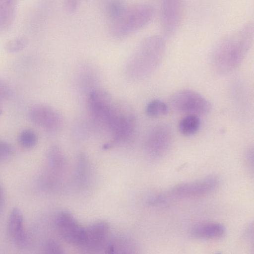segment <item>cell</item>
<instances>
[{
    "label": "cell",
    "instance_id": "obj_1",
    "mask_svg": "<svg viewBox=\"0 0 254 254\" xmlns=\"http://www.w3.org/2000/svg\"><path fill=\"white\" fill-rule=\"evenodd\" d=\"M254 39V24L249 22L219 41L210 58L213 71L220 76L227 75L239 66L251 49Z\"/></svg>",
    "mask_w": 254,
    "mask_h": 254
},
{
    "label": "cell",
    "instance_id": "obj_2",
    "mask_svg": "<svg viewBox=\"0 0 254 254\" xmlns=\"http://www.w3.org/2000/svg\"><path fill=\"white\" fill-rule=\"evenodd\" d=\"M166 44L158 35L148 36L138 45L127 62L126 76L134 80L143 79L158 67L164 57Z\"/></svg>",
    "mask_w": 254,
    "mask_h": 254
},
{
    "label": "cell",
    "instance_id": "obj_3",
    "mask_svg": "<svg viewBox=\"0 0 254 254\" xmlns=\"http://www.w3.org/2000/svg\"><path fill=\"white\" fill-rule=\"evenodd\" d=\"M151 4L140 3L126 6L116 17L111 20L110 32L118 38L126 37L146 26L154 14Z\"/></svg>",
    "mask_w": 254,
    "mask_h": 254
},
{
    "label": "cell",
    "instance_id": "obj_4",
    "mask_svg": "<svg viewBox=\"0 0 254 254\" xmlns=\"http://www.w3.org/2000/svg\"><path fill=\"white\" fill-rule=\"evenodd\" d=\"M219 184L216 176L178 184L152 198L149 203L158 205L175 200L191 199L205 196L215 190Z\"/></svg>",
    "mask_w": 254,
    "mask_h": 254
},
{
    "label": "cell",
    "instance_id": "obj_5",
    "mask_svg": "<svg viewBox=\"0 0 254 254\" xmlns=\"http://www.w3.org/2000/svg\"><path fill=\"white\" fill-rule=\"evenodd\" d=\"M136 125V119L131 111L115 105L105 128L111 133L112 139L105 148L128 140L135 133Z\"/></svg>",
    "mask_w": 254,
    "mask_h": 254
},
{
    "label": "cell",
    "instance_id": "obj_6",
    "mask_svg": "<svg viewBox=\"0 0 254 254\" xmlns=\"http://www.w3.org/2000/svg\"><path fill=\"white\" fill-rule=\"evenodd\" d=\"M170 103L175 110L188 115H205L212 108L209 101L200 93L190 89L176 92L171 97Z\"/></svg>",
    "mask_w": 254,
    "mask_h": 254
},
{
    "label": "cell",
    "instance_id": "obj_7",
    "mask_svg": "<svg viewBox=\"0 0 254 254\" xmlns=\"http://www.w3.org/2000/svg\"><path fill=\"white\" fill-rule=\"evenodd\" d=\"M173 139L171 127L166 123H159L148 130L145 139V150L149 157L159 159L169 150Z\"/></svg>",
    "mask_w": 254,
    "mask_h": 254
},
{
    "label": "cell",
    "instance_id": "obj_8",
    "mask_svg": "<svg viewBox=\"0 0 254 254\" xmlns=\"http://www.w3.org/2000/svg\"><path fill=\"white\" fill-rule=\"evenodd\" d=\"M88 106L93 121L105 128L115 106L109 94L102 89H92L88 94Z\"/></svg>",
    "mask_w": 254,
    "mask_h": 254
},
{
    "label": "cell",
    "instance_id": "obj_9",
    "mask_svg": "<svg viewBox=\"0 0 254 254\" xmlns=\"http://www.w3.org/2000/svg\"><path fill=\"white\" fill-rule=\"evenodd\" d=\"M56 226L58 233L65 242L82 248L85 238V228L69 212L62 211L58 213L56 218Z\"/></svg>",
    "mask_w": 254,
    "mask_h": 254
},
{
    "label": "cell",
    "instance_id": "obj_10",
    "mask_svg": "<svg viewBox=\"0 0 254 254\" xmlns=\"http://www.w3.org/2000/svg\"><path fill=\"white\" fill-rule=\"evenodd\" d=\"M29 118L33 124L50 132L60 130L63 125L61 115L52 107L44 104L33 106L29 112Z\"/></svg>",
    "mask_w": 254,
    "mask_h": 254
},
{
    "label": "cell",
    "instance_id": "obj_11",
    "mask_svg": "<svg viewBox=\"0 0 254 254\" xmlns=\"http://www.w3.org/2000/svg\"><path fill=\"white\" fill-rule=\"evenodd\" d=\"M161 21L163 31L167 37L174 34L181 23L183 0H161Z\"/></svg>",
    "mask_w": 254,
    "mask_h": 254
},
{
    "label": "cell",
    "instance_id": "obj_12",
    "mask_svg": "<svg viewBox=\"0 0 254 254\" xmlns=\"http://www.w3.org/2000/svg\"><path fill=\"white\" fill-rule=\"evenodd\" d=\"M109 229V223L104 220L97 221L85 228V238L82 248L88 250H96L103 247Z\"/></svg>",
    "mask_w": 254,
    "mask_h": 254
},
{
    "label": "cell",
    "instance_id": "obj_13",
    "mask_svg": "<svg viewBox=\"0 0 254 254\" xmlns=\"http://www.w3.org/2000/svg\"><path fill=\"white\" fill-rule=\"evenodd\" d=\"M8 233L12 241L19 247H25L27 243V236L24 225L23 214L18 208H13L9 215Z\"/></svg>",
    "mask_w": 254,
    "mask_h": 254
},
{
    "label": "cell",
    "instance_id": "obj_14",
    "mask_svg": "<svg viewBox=\"0 0 254 254\" xmlns=\"http://www.w3.org/2000/svg\"><path fill=\"white\" fill-rule=\"evenodd\" d=\"M226 229L222 224L207 222L195 225L190 230L193 238L200 240H216L223 237Z\"/></svg>",
    "mask_w": 254,
    "mask_h": 254
},
{
    "label": "cell",
    "instance_id": "obj_15",
    "mask_svg": "<svg viewBox=\"0 0 254 254\" xmlns=\"http://www.w3.org/2000/svg\"><path fill=\"white\" fill-rule=\"evenodd\" d=\"M108 253H130L134 250L133 243L126 238L117 237L106 243L104 247Z\"/></svg>",
    "mask_w": 254,
    "mask_h": 254
},
{
    "label": "cell",
    "instance_id": "obj_16",
    "mask_svg": "<svg viewBox=\"0 0 254 254\" xmlns=\"http://www.w3.org/2000/svg\"><path fill=\"white\" fill-rule=\"evenodd\" d=\"M16 0H0V30L11 24L13 19Z\"/></svg>",
    "mask_w": 254,
    "mask_h": 254
},
{
    "label": "cell",
    "instance_id": "obj_17",
    "mask_svg": "<svg viewBox=\"0 0 254 254\" xmlns=\"http://www.w3.org/2000/svg\"><path fill=\"white\" fill-rule=\"evenodd\" d=\"M200 125V121L197 115H188L180 121L179 129L183 135L190 136L198 131Z\"/></svg>",
    "mask_w": 254,
    "mask_h": 254
},
{
    "label": "cell",
    "instance_id": "obj_18",
    "mask_svg": "<svg viewBox=\"0 0 254 254\" xmlns=\"http://www.w3.org/2000/svg\"><path fill=\"white\" fill-rule=\"evenodd\" d=\"M169 108L165 103L159 99L150 101L146 105L145 113L150 117L156 118L166 115Z\"/></svg>",
    "mask_w": 254,
    "mask_h": 254
},
{
    "label": "cell",
    "instance_id": "obj_19",
    "mask_svg": "<svg viewBox=\"0 0 254 254\" xmlns=\"http://www.w3.org/2000/svg\"><path fill=\"white\" fill-rule=\"evenodd\" d=\"M18 141L22 147L25 148H31L37 144L38 136L33 130L25 129L19 134Z\"/></svg>",
    "mask_w": 254,
    "mask_h": 254
},
{
    "label": "cell",
    "instance_id": "obj_20",
    "mask_svg": "<svg viewBox=\"0 0 254 254\" xmlns=\"http://www.w3.org/2000/svg\"><path fill=\"white\" fill-rule=\"evenodd\" d=\"M126 7V5L121 0H110L106 6L107 13L110 20L118 16Z\"/></svg>",
    "mask_w": 254,
    "mask_h": 254
},
{
    "label": "cell",
    "instance_id": "obj_21",
    "mask_svg": "<svg viewBox=\"0 0 254 254\" xmlns=\"http://www.w3.org/2000/svg\"><path fill=\"white\" fill-rule=\"evenodd\" d=\"M27 44L24 38H18L12 40L6 44L5 49L9 53H16L23 49Z\"/></svg>",
    "mask_w": 254,
    "mask_h": 254
},
{
    "label": "cell",
    "instance_id": "obj_22",
    "mask_svg": "<svg viewBox=\"0 0 254 254\" xmlns=\"http://www.w3.org/2000/svg\"><path fill=\"white\" fill-rule=\"evenodd\" d=\"M44 250L47 254H63V250L60 244L54 240L47 241L44 246Z\"/></svg>",
    "mask_w": 254,
    "mask_h": 254
},
{
    "label": "cell",
    "instance_id": "obj_23",
    "mask_svg": "<svg viewBox=\"0 0 254 254\" xmlns=\"http://www.w3.org/2000/svg\"><path fill=\"white\" fill-rule=\"evenodd\" d=\"M13 153V149L7 143L0 141V159L8 157Z\"/></svg>",
    "mask_w": 254,
    "mask_h": 254
},
{
    "label": "cell",
    "instance_id": "obj_24",
    "mask_svg": "<svg viewBox=\"0 0 254 254\" xmlns=\"http://www.w3.org/2000/svg\"><path fill=\"white\" fill-rule=\"evenodd\" d=\"M245 160L247 165L250 170L253 172L254 166V150L253 147L249 148L245 153Z\"/></svg>",
    "mask_w": 254,
    "mask_h": 254
},
{
    "label": "cell",
    "instance_id": "obj_25",
    "mask_svg": "<svg viewBox=\"0 0 254 254\" xmlns=\"http://www.w3.org/2000/svg\"><path fill=\"white\" fill-rule=\"evenodd\" d=\"M81 0H65L64 5L66 10L69 12L75 11Z\"/></svg>",
    "mask_w": 254,
    "mask_h": 254
},
{
    "label": "cell",
    "instance_id": "obj_26",
    "mask_svg": "<svg viewBox=\"0 0 254 254\" xmlns=\"http://www.w3.org/2000/svg\"><path fill=\"white\" fill-rule=\"evenodd\" d=\"M9 94L10 90L7 85L0 80V102L7 98Z\"/></svg>",
    "mask_w": 254,
    "mask_h": 254
},
{
    "label": "cell",
    "instance_id": "obj_27",
    "mask_svg": "<svg viewBox=\"0 0 254 254\" xmlns=\"http://www.w3.org/2000/svg\"><path fill=\"white\" fill-rule=\"evenodd\" d=\"M4 201V193L2 188L0 185V210L3 207Z\"/></svg>",
    "mask_w": 254,
    "mask_h": 254
},
{
    "label": "cell",
    "instance_id": "obj_28",
    "mask_svg": "<svg viewBox=\"0 0 254 254\" xmlns=\"http://www.w3.org/2000/svg\"><path fill=\"white\" fill-rule=\"evenodd\" d=\"M1 113H2V108L0 104V115L1 114Z\"/></svg>",
    "mask_w": 254,
    "mask_h": 254
}]
</instances>
